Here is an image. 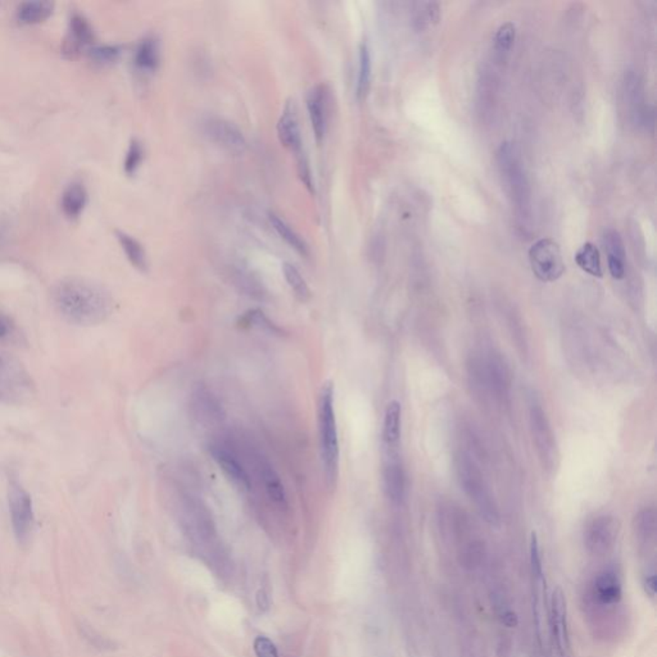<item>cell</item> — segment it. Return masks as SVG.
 Returning a JSON list of instances; mask_svg holds the SVG:
<instances>
[{
  "label": "cell",
  "mask_w": 657,
  "mask_h": 657,
  "mask_svg": "<svg viewBox=\"0 0 657 657\" xmlns=\"http://www.w3.org/2000/svg\"><path fill=\"white\" fill-rule=\"evenodd\" d=\"M12 331V325L7 316L0 312V341L6 339Z\"/></svg>",
  "instance_id": "41"
},
{
  "label": "cell",
  "mask_w": 657,
  "mask_h": 657,
  "mask_svg": "<svg viewBox=\"0 0 657 657\" xmlns=\"http://www.w3.org/2000/svg\"><path fill=\"white\" fill-rule=\"evenodd\" d=\"M371 84V53L368 43L363 41L360 46L358 53V76H357V97L362 99L366 97Z\"/></svg>",
  "instance_id": "30"
},
{
  "label": "cell",
  "mask_w": 657,
  "mask_h": 657,
  "mask_svg": "<svg viewBox=\"0 0 657 657\" xmlns=\"http://www.w3.org/2000/svg\"><path fill=\"white\" fill-rule=\"evenodd\" d=\"M80 628H81V633H82L84 638H85L86 641H89L90 644H92L94 647H97V648H105V647H107L105 641L102 638V636L97 634V633L92 631V629H90L87 625L81 624Z\"/></svg>",
  "instance_id": "40"
},
{
  "label": "cell",
  "mask_w": 657,
  "mask_h": 657,
  "mask_svg": "<svg viewBox=\"0 0 657 657\" xmlns=\"http://www.w3.org/2000/svg\"><path fill=\"white\" fill-rule=\"evenodd\" d=\"M496 79L491 71H484L481 73L479 80V105L481 107L480 114L486 116L492 114L493 105L496 102Z\"/></svg>",
  "instance_id": "32"
},
{
  "label": "cell",
  "mask_w": 657,
  "mask_h": 657,
  "mask_svg": "<svg viewBox=\"0 0 657 657\" xmlns=\"http://www.w3.org/2000/svg\"><path fill=\"white\" fill-rule=\"evenodd\" d=\"M384 489L387 497L395 505H400L406 494V475L401 464L395 459H389L383 471Z\"/></svg>",
  "instance_id": "20"
},
{
  "label": "cell",
  "mask_w": 657,
  "mask_h": 657,
  "mask_svg": "<svg viewBox=\"0 0 657 657\" xmlns=\"http://www.w3.org/2000/svg\"><path fill=\"white\" fill-rule=\"evenodd\" d=\"M260 475L262 480L263 486L269 500L275 505L285 506L287 505V493L284 488L283 481L277 475L275 469L269 465V462H260Z\"/></svg>",
  "instance_id": "24"
},
{
  "label": "cell",
  "mask_w": 657,
  "mask_h": 657,
  "mask_svg": "<svg viewBox=\"0 0 657 657\" xmlns=\"http://www.w3.org/2000/svg\"><path fill=\"white\" fill-rule=\"evenodd\" d=\"M634 533L639 545H650L653 543L656 535V513L653 508L646 507L636 515Z\"/></svg>",
  "instance_id": "27"
},
{
  "label": "cell",
  "mask_w": 657,
  "mask_h": 657,
  "mask_svg": "<svg viewBox=\"0 0 657 657\" xmlns=\"http://www.w3.org/2000/svg\"><path fill=\"white\" fill-rule=\"evenodd\" d=\"M8 503L14 535L20 543H23L33 532V506L31 496L17 479L9 481Z\"/></svg>",
  "instance_id": "8"
},
{
  "label": "cell",
  "mask_w": 657,
  "mask_h": 657,
  "mask_svg": "<svg viewBox=\"0 0 657 657\" xmlns=\"http://www.w3.org/2000/svg\"><path fill=\"white\" fill-rule=\"evenodd\" d=\"M473 385L494 400H502L511 388V370L506 360L497 352L489 351L471 357L467 365Z\"/></svg>",
  "instance_id": "4"
},
{
  "label": "cell",
  "mask_w": 657,
  "mask_h": 657,
  "mask_svg": "<svg viewBox=\"0 0 657 657\" xmlns=\"http://www.w3.org/2000/svg\"><path fill=\"white\" fill-rule=\"evenodd\" d=\"M402 408L400 402L390 401L384 415L383 439L387 447H395L401 437Z\"/></svg>",
  "instance_id": "25"
},
{
  "label": "cell",
  "mask_w": 657,
  "mask_h": 657,
  "mask_svg": "<svg viewBox=\"0 0 657 657\" xmlns=\"http://www.w3.org/2000/svg\"><path fill=\"white\" fill-rule=\"evenodd\" d=\"M277 137L280 143L293 151L296 156L302 153V135L297 116L296 105L288 102L284 107L277 122Z\"/></svg>",
  "instance_id": "16"
},
{
  "label": "cell",
  "mask_w": 657,
  "mask_h": 657,
  "mask_svg": "<svg viewBox=\"0 0 657 657\" xmlns=\"http://www.w3.org/2000/svg\"><path fill=\"white\" fill-rule=\"evenodd\" d=\"M54 12L52 1H23L17 8V20L22 25H39L48 20Z\"/></svg>",
  "instance_id": "23"
},
{
  "label": "cell",
  "mask_w": 657,
  "mask_h": 657,
  "mask_svg": "<svg viewBox=\"0 0 657 657\" xmlns=\"http://www.w3.org/2000/svg\"><path fill=\"white\" fill-rule=\"evenodd\" d=\"M551 629L553 639L560 655L564 656L565 650L569 647V633H567V616H566V599L561 589L553 592L551 599Z\"/></svg>",
  "instance_id": "17"
},
{
  "label": "cell",
  "mask_w": 657,
  "mask_h": 657,
  "mask_svg": "<svg viewBox=\"0 0 657 657\" xmlns=\"http://www.w3.org/2000/svg\"><path fill=\"white\" fill-rule=\"evenodd\" d=\"M269 224L272 225V228L277 231V235L284 239L285 243L288 244L290 248H293L302 256H309V245L304 242V239L285 220H283L280 216H277V213H274V212L269 213Z\"/></svg>",
  "instance_id": "26"
},
{
  "label": "cell",
  "mask_w": 657,
  "mask_h": 657,
  "mask_svg": "<svg viewBox=\"0 0 657 657\" xmlns=\"http://www.w3.org/2000/svg\"><path fill=\"white\" fill-rule=\"evenodd\" d=\"M530 572H532V606L533 616L538 639L542 638V614H543V596H545V575L542 556L539 550L537 534L532 533L530 538Z\"/></svg>",
  "instance_id": "11"
},
{
  "label": "cell",
  "mask_w": 657,
  "mask_h": 657,
  "mask_svg": "<svg viewBox=\"0 0 657 657\" xmlns=\"http://www.w3.org/2000/svg\"><path fill=\"white\" fill-rule=\"evenodd\" d=\"M204 135L224 151L240 156L247 151V139L243 132L229 119L218 116H208L202 121Z\"/></svg>",
  "instance_id": "9"
},
{
  "label": "cell",
  "mask_w": 657,
  "mask_h": 657,
  "mask_svg": "<svg viewBox=\"0 0 657 657\" xmlns=\"http://www.w3.org/2000/svg\"><path fill=\"white\" fill-rule=\"evenodd\" d=\"M94 39L95 36L90 22L86 20L84 14L73 12L70 17L68 35L63 46L65 53L70 54V57H75L85 48L92 46Z\"/></svg>",
  "instance_id": "15"
},
{
  "label": "cell",
  "mask_w": 657,
  "mask_h": 657,
  "mask_svg": "<svg viewBox=\"0 0 657 657\" xmlns=\"http://www.w3.org/2000/svg\"><path fill=\"white\" fill-rule=\"evenodd\" d=\"M86 204L87 191L80 181H73L62 193L60 208L68 220H78L85 210Z\"/></svg>",
  "instance_id": "21"
},
{
  "label": "cell",
  "mask_w": 657,
  "mask_h": 657,
  "mask_svg": "<svg viewBox=\"0 0 657 657\" xmlns=\"http://www.w3.org/2000/svg\"><path fill=\"white\" fill-rule=\"evenodd\" d=\"M533 274L543 283L559 280L565 272V263L559 244L550 237L539 239L529 250Z\"/></svg>",
  "instance_id": "6"
},
{
  "label": "cell",
  "mask_w": 657,
  "mask_h": 657,
  "mask_svg": "<svg viewBox=\"0 0 657 657\" xmlns=\"http://www.w3.org/2000/svg\"><path fill=\"white\" fill-rule=\"evenodd\" d=\"M516 39V27L511 22L503 23L494 35V54L498 62H505Z\"/></svg>",
  "instance_id": "31"
},
{
  "label": "cell",
  "mask_w": 657,
  "mask_h": 657,
  "mask_svg": "<svg viewBox=\"0 0 657 657\" xmlns=\"http://www.w3.org/2000/svg\"><path fill=\"white\" fill-rule=\"evenodd\" d=\"M414 14V25L417 30L433 26L439 21V6L437 3H417Z\"/></svg>",
  "instance_id": "34"
},
{
  "label": "cell",
  "mask_w": 657,
  "mask_h": 657,
  "mask_svg": "<svg viewBox=\"0 0 657 657\" xmlns=\"http://www.w3.org/2000/svg\"><path fill=\"white\" fill-rule=\"evenodd\" d=\"M529 425L533 443L537 449L542 466L545 470H553L557 465L559 457L556 438L545 410L535 402L529 410Z\"/></svg>",
  "instance_id": "7"
},
{
  "label": "cell",
  "mask_w": 657,
  "mask_h": 657,
  "mask_svg": "<svg viewBox=\"0 0 657 657\" xmlns=\"http://www.w3.org/2000/svg\"><path fill=\"white\" fill-rule=\"evenodd\" d=\"M283 274L287 283L290 287V289L293 290L294 296L301 302H307L311 298V290H309V285H307L306 280L303 279L301 272L298 271L296 266L289 262L284 263Z\"/></svg>",
  "instance_id": "33"
},
{
  "label": "cell",
  "mask_w": 657,
  "mask_h": 657,
  "mask_svg": "<svg viewBox=\"0 0 657 657\" xmlns=\"http://www.w3.org/2000/svg\"><path fill=\"white\" fill-rule=\"evenodd\" d=\"M604 247L607 253V263L609 271L611 277L616 280H621L625 277V253L624 243L618 231L609 229L604 233Z\"/></svg>",
  "instance_id": "19"
},
{
  "label": "cell",
  "mask_w": 657,
  "mask_h": 657,
  "mask_svg": "<svg viewBox=\"0 0 657 657\" xmlns=\"http://www.w3.org/2000/svg\"><path fill=\"white\" fill-rule=\"evenodd\" d=\"M575 262L580 269L592 277H602L604 275L599 250L594 244H583L575 253Z\"/></svg>",
  "instance_id": "29"
},
{
  "label": "cell",
  "mask_w": 657,
  "mask_h": 657,
  "mask_svg": "<svg viewBox=\"0 0 657 657\" xmlns=\"http://www.w3.org/2000/svg\"><path fill=\"white\" fill-rule=\"evenodd\" d=\"M496 161L502 185L516 212L518 224L521 229L528 228L532 216V191L518 146L508 141L502 143L496 154Z\"/></svg>",
  "instance_id": "2"
},
{
  "label": "cell",
  "mask_w": 657,
  "mask_h": 657,
  "mask_svg": "<svg viewBox=\"0 0 657 657\" xmlns=\"http://www.w3.org/2000/svg\"><path fill=\"white\" fill-rule=\"evenodd\" d=\"M240 319H242L243 326H253V328H261L263 331H269V333L279 334V336L283 334V330L279 328L277 324L271 321L261 309H250L248 312H245L243 317Z\"/></svg>",
  "instance_id": "35"
},
{
  "label": "cell",
  "mask_w": 657,
  "mask_h": 657,
  "mask_svg": "<svg viewBox=\"0 0 657 657\" xmlns=\"http://www.w3.org/2000/svg\"><path fill=\"white\" fill-rule=\"evenodd\" d=\"M53 301L67 321L81 326L98 325L112 311L111 296L102 287L79 277L60 280L53 289Z\"/></svg>",
  "instance_id": "1"
},
{
  "label": "cell",
  "mask_w": 657,
  "mask_h": 657,
  "mask_svg": "<svg viewBox=\"0 0 657 657\" xmlns=\"http://www.w3.org/2000/svg\"><path fill=\"white\" fill-rule=\"evenodd\" d=\"M618 520L610 515H602L592 520L585 529V545L589 552L605 555L611 550L618 538Z\"/></svg>",
  "instance_id": "10"
},
{
  "label": "cell",
  "mask_w": 657,
  "mask_h": 657,
  "mask_svg": "<svg viewBox=\"0 0 657 657\" xmlns=\"http://www.w3.org/2000/svg\"><path fill=\"white\" fill-rule=\"evenodd\" d=\"M593 596L599 605H616L623 596V587L618 572L614 569L599 572L597 578L594 579Z\"/></svg>",
  "instance_id": "18"
},
{
  "label": "cell",
  "mask_w": 657,
  "mask_h": 657,
  "mask_svg": "<svg viewBox=\"0 0 657 657\" xmlns=\"http://www.w3.org/2000/svg\"><path fill=\"white\" fill-rule=\"evenodd\" d=\"M144 149L138 139H132L126 151L125 161H124V171L126 175L132 176L138 171L140 164L143 162Z\"/></svg>",
  "instance_id": "36"
},
{
  "label": "cell",
  "mask_w": 657,
  "mask_h": 657,
  "mask_svg": "<svg viewBox=\"0 0 657 657\" xmlns=\"http://www.w3.org/2000/svg\"><path fill=\"white\" fill-rule=\"evenodd\" d=\"M623 92L633 122L636 125L647 126L648 117L652 116V112L644 105L643 85L638 73L634 71L625 73Z\"/></svg>",
  "instance_id": "13"
},
{
  "label": "cell",
  "mask_w": 657,
  "mask_h": 657,
  "mask_svg": "<svg viewBox=\"0 0 657 657\" xmlns=\"http://www.w3.org/2000/svg\"><path fill=\"white\" fill-rule=\"evenodd\" d=\"M210 456L216 461L217 465L224 470V473L242 489L250 491V478L243 464L237 459L228 446L221 443H213L210 447Z\"/></svg>",
  "instance_id": "14"
},
{
  "label": "cell",
  "mask_w": 657,
  "mask_h": 657,
  "mask_svg": "<svg viewBox=\"0 0 657 657\" xmlns=\"http://www.w3.org/2000/svg\"><path fill=\"white\" fill-rule=\"evenodd\" d=\"M317 421L324 474L328 486L333 488L339 474V438L334 407V384L331 381H326L320 390Z\"/></svg>",
  "instance_id": "3"
},
{
  "label": "cell",
  "mask_w": 657,
  "mask_h": 657,
  "mask_svg": "<svg viewBox=\"0 0 657 657\" xmlns=\"http://www.w3.org/2000/svg\"><path fill=\"white\" fill-rule=\"evenodd\" d=\"M330 90L326 85L314 86L307 94V111L316 141L321 143L328 130Z\"/></svg>",
  "instance_id": "12"
},
{
  "label": "cell",
  "mask_w": 657,
  "mask_h": 657,
  "mask_svg": "<svg viewBox=\"0 0 657 657\" xmlns=\"http://www.w3.org/2000/svg\"><path fill=\"white\" fill-rule=\"evenodd\" d=\"M116 237L132 266L139 271H146L148 261H146V255H145L143 245L139 243L135 237L126 234L124 231H116Z\"/></svg>",
  "instance_id": "28"
},
{
  "label": "cell",
  "mask_w": 657,
  "mask_h": 657,
  "mask_svg": "<svg viewBox=\"0 0 657 657\" xmlns=\"http://www.w3.org/2000/svg\"><path fill=\"white\" fill-rule=\"evenodd\" d=\"M121 53L122 49L119 46H92L89 50L92 60L100 65H110L116 62L119 60Z\"/></svg>",
  "instance_id": "37"
},
{
  "label": "cell",
  "mask_w": 657,
  "mask_h": 657,
  "mask_svg": "<svg viewBox=\"0 0 657 657\" xmlns=\"http://www.w3.org/2000/svg\"><path fill=\"white\" fill-rule=\"evenodd\" d=\"M197 408L199 410V412L207 415V417H210H210H218L220 411H221V408L218 406V403L215 401V398L210 397V393H207V392H199Z\"/></svg>",
  "instance_id": "38"
},
{
  "label": "cell",
  "mask_w": 657,
  "mask_h": 657,
  "mask_svg": "<svg viewBox=\"0 0 657 657\" xmlns=\"http://www.w3.org/2000/svg\"><path fill=\"white\" fill-rule=\"evenodd\" d=\"M255 652L257 657H279L275 644L266 637H257L255 639Z\"/></svg>",
  "instance_id": "39"
},
{
  "label": "cell",
  "mask_w": 657,
  "mask_h": 657,
  "mask_svg": "<svg viewBox=\"0 0 657 657\" xmlns=\"http://www.w3.org/2000/svg\"><path fill=\"white\" fill-rule=\"evenodd\" d=\"M456 474L464 492L478 508L483 519L491 525L500 524V511L494 501L484 475L479 467L466 454H459L454 461Z\"/></svg>",
  "instance_id": "5"
},
{
  "label": "cell",
  "mask_w": 657,
  "mask_h": 657,
  "mask_svg": "<svg viewBox=\"0 0 657 657\" xmlns=\"http://www.w3.org/2000/svg\"><path fill=\"white\" fill-rule=\"evenodd\" d=\"M161 60V49L157 38L146 36L139 43L134 53L135 67L143 73H153L157 70Z\"/></svg>",
  "instance_id": "22"
}]
</instances>
